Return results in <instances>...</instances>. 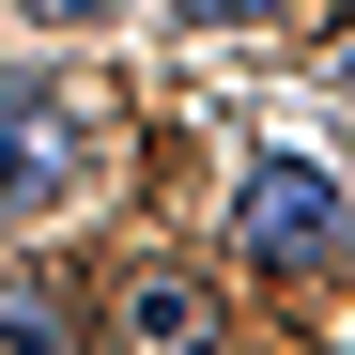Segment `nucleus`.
Returning <instances> with one entry per match:
<instances>
[{
  "label": "nucleus",
  "instance_id": "nucleus-1",
  "mask_svg": "<svg viewBox=\"0 0 355 355\" xmlns=\"http://www.w3.org/2000/svg\"><path fill=\"white\" fill-rule=\"evenodd\" d=\"M232 232H248L263 278H340L355 263V186H340L324 155H263L248 201H232Z\"/></svg>",
  "mask_w": 355,
  "mask_h": 355
},
{
  "label": "nucleus",
  "instance_id": "nucleus-2",
  "mask_svg": "<svg viewBox=\"0 0 355 355\" xmlns=\"http://www.w3.org/2000/svg\"><path fill=\"white\" fill-rule=\"evenodd\" d=\"M78 170H93V124H78V93L62 78H16V62H0V201H62L78 186Z\"/></svg>",
  "mask_w": 355,
  "mask_h": 355
},
{
  "label": "nucleus",
  "instance_id": "nucleus-3",
  "mask_svg": "<svg viewBox=\"0 0 355 355\" xmlns=\"http://www.w3.org/2000/svg\"><path fill=\"white\" fill-rule=\"evenodd\" d=\"M124 355H216V293L186 263H139L124 278Z\"/></svg>",
  "mask_w": 355,
  "mask_h": 355
},
{
  "label": "nucleus",
  "instance_id": "nucleus-4",
  "mask_svg": "<svg viewBox=\"0 0 355 355\" xmlns=\"http://www.w3.org/2000/svg\"><path fill=\"white\" fill-rule=\"evenodd\" d=\"M0 355H78V293L31 278V263H0Z\"/></svg>",
  "mask_w": 355,
  "mask_h": 355
},
{
  "label": "nucleus",
  "instance_id": "nucleus-5",
  "mask_svg": "<svg viewBox=\"0 0 355 355\" xmlns=\"http://www.w3.org/2000/svg\"><path fill=\"white\" fill-rule=\"evenodd\" d=\"M186 16H278V0H186Z\"/></svg>",
  "mask_w": 355,
  "mask_h": 355
},
{
  "label": "nucleus",
  "instance_id": "nucleus-6",
  "mask_svg": "<svg viewBox=\"0 0 355 355\" xmlns=\"http://www.w3.org/2000/svg\"><path fill=\"white\" fill-rule=\"evenodd\" d=\"M31 16H93V0H31Z\"/></svg>",
  "mask_w": 355,
  "mask_h": 355
}]
</instances>
